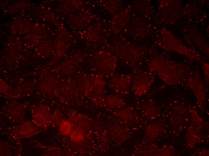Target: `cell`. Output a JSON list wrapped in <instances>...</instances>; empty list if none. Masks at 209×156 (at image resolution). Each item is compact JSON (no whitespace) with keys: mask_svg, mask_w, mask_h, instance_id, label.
<instances>
[{"mask_svg":"<svg viewBox=\"0 0 209 156\" xmlns=\"http://www.w3.org/2000/svg\"><path fill=\"white\" fill-rule=\"evenodd\" d=\"M18 132L21 136L28 137L37 134L38 130L35 125L31 123H25L19 127Z\"/></svg>","mask_w":209,"mask_h":156,"instance_id":"6","label":"cell"},{"mask_svg":"<svg viewBox=\"0 0 209 156\" xmlns=\"http://www.w3.org/2000/svg\"><path fill=\"white\" fill-rule=\"evenodd\" d=\"M105 105L112 109H120L125 107L126 103L124 99L118 94H111L107 95L104 99Z\"/></svg>","mask_w":209,"mask_h":156,"instance_id":"5","label":"cell"},{"mask_svg":"<svg viewBox=\"0 0 209 156\" xmlns=\"http://www.w3.org/2000/svg\"><path fill=\"white\" fill-rule=\"evenodd\" d=\"M52 114L50 109L45 108L43 110L34 112L32 118L35 124L39 127H44L50 123Z\"/></svg>","mask_w":209,"mask_h":156,"instance_id":"4","label":"cell"},{"mask_svg":"<svg viewBox=\"0 0 209 156\" xmlns=\"http://www.w3.org/2000/svg\"><path fill=\"white\" fill-rule=\"evenodd\" d=\"M154 81L153 73L141 71L133 76L131 86V90L135 95L141 96L149 91Z\"/></svg>","mask_w":209,"mask_h":156,"instance_id":"1","label":"cell"},{"mask_svg":"<svg viewBox=\"0 0 209 156\" xmlns=\"http://www.w3.org/2000/svg\"><path fill=\"white\" fill-rule=\"evenodd\" d=\"M60 114L59 113L52 114L50 123L54 124V126L59 125L62 120Z\"/></svg>","mask_w":209,"mask_h":156,"instance_id":"9","label":"cell"},{"mask_svg":"<svg viewBox=\"0 0 209 156\" xmlns=\"http://www.w3.org/2000/svg\"><path fill=\"white\" fill-rule=\"evenodd\" d=\"M69 135L71 140L75 143H79L82 142L84 138L83 130L82 128L79 127L73 129Z\"/></svg>","mask_w":209,"mask_h":156,"instance_id":"8","label":"cell"},{"mask_svg":"<svg viewBox=\"0 0 209 156\" xmlns=\"http://www.w3.org/2000/svg\"><path fill=\"white\" fill-rule=\"evenodd\" d=\"M59 126V132L65 136L69 135L73 129L71 122L66 119H62Z\"/></svg>","mask_w":209,"mask_h":156,"instance_id":"7","label":"cell"},{"mask_svg":"<svg viewBox=\"0 0 209 156\" xmlns=\"http://www.w3.org/2000/svg\"><path fill=\"white\" fill-rule=\"evenodd\" d=\"M133 76L129 73H122L113 76L110 80L109 85L116 93L124 94L128 92L131 86Z\"/></svg>","mask_w":209,"mask_h":156,"instance_id":"2","label":"cell"},{"mask_svg":"<svg viewBox=\"0 0 209 156\" xmlns=\"http://www.w3.org/2000/svg\"><path fill=\"white\" fill-rule=\"evenodd\" d=\"M115 115L120 120L126 124H135L138 121V116L132 107H124L115 111Z\"/></svg>","mask_w":209,"mask_h":156,"instance_id":"3","label":"cell"}]
</instances>
